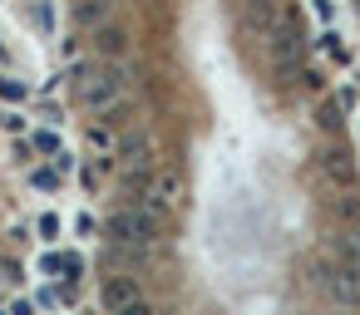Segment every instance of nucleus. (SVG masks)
<instances>
[{
  "label": "nucleus",
  "instance_id": "7ed1b4c3",
  "mask_svg": "<svg viewBox=\"0 0 360 315\" xmlns=\"http://www.w3.org/2000/svg\"><path fill=\"white\" fill-rule=\"evenodd\" d=\"M79 99H84L89 114H109V109L124 99V74H119V69H99V74H89V79L79 84Z\"/></svg>",
  "mask_w": 360,
  "mask_h": 315
},
{
  "label": "nucleus",
  "instance_id": "6e6552de",
  "mask_svg": "<svg viewBox=\"0 0 360 315\" xmlns=\"http://www.w3.org/2000/svg\"><path fill=\"white\" fill-rule=\"evenodd\" d=\"M104 11H109V0H79V20H84V25H99Z\"/></svg>",
  "mask_w": 360,
  "mask_h": 315
},
{
  "label": "nucleus",
  "instance_id": "f03ea898",
  "mask_svg": "<svg viewBox=\"0 0 360 315\" xmlns=\"http://www.w3.org/2000/svg\"><path fill=\"white\" fill-rule=\"evenodd\" d=\"M119 168H124V182H139L153 173V138L143 128H129L119 138Z\"/></svg>",
  "mask_w": 360,
  "mask_h": 315
},
{
  "label": "nucleus",
  "instance_id": "20e7f679",
  "mask_svg": "<svg viewBox=\"0 0 360 315\" xmlns=\"http://www.w3.org/2000/svg\"><path fill=\"white\" fill-rule=\"evenodd\" d=\"M316 281L326 286V295H330L335 305H355V300H360V276H355L350 266H335V261H326Z\"/></svg>",
  "mask_w": 360,
  "mask_h": 315
},
{
  "label": "nucleus",
  "instance_id": "1a4fd4ad",
  "mask_svg": "<svg viewBox=\"0 0 360 315\" xmlns=\"http://www.w3.org/2000/svg\"><path fill=\"white\" fill-rule=\"evenodd\" d=\"M114 315H153V305H148V300H143V295H139V300H134V305H124V310H114Z\"/></svg>",
  "mask_w": 360,
  "mask_h": 315
},
{
  "label": "nucleus",
  "instance_id": "423d86ee",
  "mask_svg": "<svg viewBox=\"0 0 360 315\" xmlns=\"http://www.w3.org/2000/svg\"><path fill=\"white\" fill-rule=\"evenodd\" d=\"M321 168L330 173V182H335V187H350V163H345V153H326V158H321Z\"/></svg>",
  "mask_w": 360,
  "mask_h": 315
},
{
  "label": "nucleus",
  "instance_id": "0eeeda50",
  "mask_svg": "<svg viewBox=\"0 0 360 315\" xmlns=\"http://www.w3.org/2000/svg\"><path fill=\"white\" fill-rule=\"evenodd\" d=\"M99 50H104V55H124V50H129V35H124L119 25H104V30H99Z\"/></svg>",
  "mask_w": 360,
  "mask_h": 315
},
{
  "label": "nucleus",
  "instance_id": "f257e3e1",
  "mask_svg": "<svg viewBox=\"0 0 360 315\" xmlns=\"http://www.w3.org/2000/svg\"><path fill=\"white\" fill-rule=\"evenodd\" d=\"M109 232H114V241H119V246H153V241H158V232H163V222H158L148 207L124 202V207H114Z\"/></svg>",
  "mask_w": 360,
  "mask_h": 315
},
{
  "label": "nucleus",
  "instance_id": "9d476101",
  "mask_svg": "<svg viewBox=\"0 0 360 315\" xmlns=\"http://www.w3.org/2000/svg\"><path fill=\"white\" fill-rule=\"evenodd\" d=\"M242 6H276V0H242Z\"/></svg>",
  "mask_w": 360,
  "mask_h": 315
},
{
  "label": "nucleus",
  "instance_id": "39448f33",
  "mask_svg": "<svg viewBox=\"0 0 360 315\" xmlns=\"http://www.w3.org/2000/svg\"><path fill=\"white\" fill-rule=\"evenodd\" d=\"M134 300H139V281H134L129 271H119V276L104 281V310H109V315L124 310V305H134Z\"/></svg>",
  "mask_w": 360,
  "mask_h": 315
}]
</instances>
